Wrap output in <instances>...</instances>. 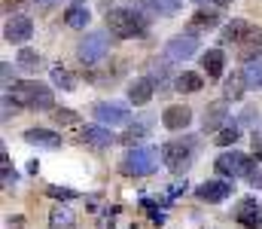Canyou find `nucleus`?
<instances>
[{"label":"nucleus","mask_w":262,"mask_h":229,"mask_svg":"<svg viewBox=\"0 0 262 229\" xmlns=\"http://www.w3.org/2000/svg\"><path fill=\"white\" fill-rule=\"evenodd\" d=\"M107 28L113 37H122V40H131V37H143L149 31V22L140 9L134 6H119V9H107Z\"/></svg>","instance_id":"1"},{"label":"nucleus","mask_w":262,"mask_h":229,"mask_svg":"<svg viewBox=\"0 0 262 229\" xmlns=\"http://www.w3.org/2000/svg\"><path fill=\"white\" fill-rule=\"evenodd\" d=\"M9 98L18 101L28 110H52V92H49L46 82H37V79H18V82H12Z\"/></svg>","instance_id":"2"},{"label":"nucleus","mask_w":262,"mask_h":229,"mask_svg":"<svg viewBox=\"0 0 262 229\" xmlns=\"http://www.w3.org/2000/svg\"><path fill=\"white\" fill-rule=\"evenodd\" d=\"M107 52H110V34L107 31H92L76 46V55L82 65H98L101 58H107Z\"/></svg>","instance_id":"3"},{"label":"nucleus","mask_w":262,"mask_h":229,"mask_svg":"<svg viewBox=\"0 0 262 229\" xmlns=\"http://www.w3.org/2000/svg\"><path fill=\"white\" fill-rule=\"evenodd\" d=\"M159 168V153L152 147H131L125 162H122V171L125 174H137V177H146Z\"/></svg>","instance_id":"4"},{"label":"nucleus","mask_w":262,"mask_h":229,"mask_svg":"<svg viewBox=\"0 0 262 229\" xmlns=\"http://www.w3.org/2000/svg\"><path fill=\"white\" fill-rule=\"evenodd\" d=\"M216 174H223L226 180L229 177H235V174H241V177H253L256 174V162L250 159V156H244V153H223L220 159H216Z\"/></svg>","instance_id":"5"},{"label":"nucleus","mask_w":262,"mask_h":229,"mask_svg":"<svg viewBox=\"0 0 262 229\" xmlns=\"http://www.w3.org/2000/svg\"><path fill=\"white\" fill-rule=\"evenodd\" d=\"M192 147H195V141H171V144L162 147V162L174 174H183L192 162Z\"/></svg>","instance_id":"6"},{"label":"nucleus","mask_w":262,"mask_h":229,"mask_svg":"<svg viewBox=\"0 0 262 229\" xmlns=\"http://www.w3.org/2000/svg\"><path fill=\"white\" fill-rule=\"evenodd\" d=\"M229 196H232V183H229L226 177H220V180H204V183L195 186V199L207 202V205H220V202H226Z\"/></svg>","instance_id":"7"},{"label":"nucleus","mask_w":262,"mask_h":229,"mask_svg":"<svg viewBox=\"0 0 262 229\" xmlns=\"http://www.w3.org/2000/svg\"><path fill=\"white\" fill-rule=\"evenodd\" d=\"M195 52H198V40L192 34H180V37H171V40L165 43L168 61H186V58H192Z\"/></svg>","instance_id":"8"},{"label":"nucleus","mask_w":262,"mask_h":229,"mask_svg":"<svg viewBox=\"0 0 262 229\" xmlns=\"http://www.w3.org/2000/svg\"><path fill=\"white\" fill-rule=\"evenodd\" d=\"M128 116H131V110L125 104H113V101L95 104V119H98V126H125Z\"/></svg>","instance_id":"9"},{"label":"nucleus","mask_w":262,"mask_h":229,"mask_svg":"<svg viewBox=\"0 0 262 229\" xmlns=\"http://www.w3.org/2000/svg\"><path fill=\"white\" fill-rule=\"evenodd\" d=\"M31 34H34V22H31L28 15H15V18H9L6 28H3V37H6L9 43H28Z\"/></svg>","instance_id":"10"},{"label":"nucleus","mask_w":262,"mask_h":229,"mask_svg":"<svg viewBox=\"0 0 262 229\" xmlns=\"http://www.w3.org/2000/svg\"><path fill=\"white\" fill-rule=\"evenodd\" d=\"M189 122H192V110H189L186 104H171V107H165V113H162V126L171 129V132H180V129H186Z\"/></svg>","instance_id":"11"},{"label":"nucleus","mask_w":262,"mask_h":229,"mask_svg":"<svg viewBox=\"0 0 262 229\" xmlns=\"http://www.w3.org/2000/svg\"><path fill=\"white\" fill-rule=\"evenodd\" d=\"M235 220L247 229H262V208L256 205V199H244L235 211Z\"/></svg>","instance_id":"12"},{"label":"nucleus","mask_w":262,"mask_h":229,"mask_svg":"<svg viewBox=\"0 0 262 229\" xmlns=\"http://www.w3.org/2000/svg\"><path fill=\"white\" fill-rule=\"evenodd\" d=\"M238 49H241V58L244 61H250V58H256L262 49V28H253V25H247V31L241 34V40H238Z\"/></svg>","instance_id":"13"},{"label":"nucleus","mask_w":262,"mask_h":229,"mask_svg":"<svg viewBox=\"0 0 262 229\" xmlns=\"http://www.w3.org/2000/svg\"><path fill=\"white\" fill-rule=\"evenodd\" d=\"M25 141L34 144V147H46V150L61 147V135L52 132V129H28V132H25Z\"/></svg>","instance_id":"14"},{"label":"nucleus","mask_w":262,"mask_h":229,"mask_svg":"<svg viewBox=\"0 0 262 229\" xmlns=\"http://www.w3.org/2000/svg\"><path fill=\"white\" fill-rule=\"evenodd\" d=\"M79 138L85 144H92V147H110L116 141V135L107 126H85V129H79Z\"/></svg>","instance_id":"15"},{"label":"nucleus","mask_w":262,"mask_h":229,"mask_svg":"<svg viewBox=\"0 0 262 229\" xmlns=\"http://www.w3.org/2000/svg\"><path fill=\"white\" fill-rule=\"evenodd\" d=\"M201 68H204L207 79H220L223 76V68H226V52L223 49H207L201 55Z\"/></svg>","instance_id":"16"},{"label":"nucleus","mask_w":262,"mask_h":229,"mask_svg":"<svg viewBox=\"0 0 262 229\" xmlns=\"http://www.w3.org/2000/svg\"><path fill=\"white\" fill-rule=\"evenodd\" d=\"M152 89H156V86H152V79H149V76L134 79V82L128 86V101H131V104H137V107H140V104H146V101L152 98Z\"/></svg>","instance_id":"17"},{"label":"nucleus","mask_w":262,"mask_h":229,"mask_svg":"<svg viewBox=\"0 0 262 229\" xmlns=\"http://www.w3.org/2000/svg\"><path fill=\"white\" fill-rule=\"evenodd\" d=\"M226 113H229L226 101H216V104L204 113V132H220V126H229V122H226Z\"/></svg>","instance_id":"18"},{"label":"nucleus","mask_w":262,"mask_h":229,"mask_svg":"<svg viewBox=\"0 0 262 229\" xmlns=\"http://www.w3.org/2000/svg\"><path fill=\"white\" fill-rule=\"evenodd\" d=\"M244 82H247V89H262V55L256 58H250V61H244Z\"/></svg>","instance_id":"19"},{"label":"nucleus","mask_w":262,"mask_h":229,"mask_svg":"<svg viewBox=\"0 0 262 229\" xmlns=\"http://www.w3.org/2000/svg\"><path fill=\"white\" fill-rule=\"evenodd\" d=\"M64 22L70 28H89V22H92V12L85 9V6H79V3H73V6H67L64 12Z\"/></svg>","instance_id":"20"},{"label":"nucleus","mask_w":262,"mask_h":229,"mask_svg":"<svg viewBox=\"0 0 262 229\" xmlns=\"http://www.w3.org/2000/svg\"><path fill=\"white\" fill-rule=\"evenodd\" d=\"M73 211L67 208V205H55L52 208V214H49V223H52V229H73Z\"/></svg>","instance_id":"21"},{"label":"nucleus","mask_w":262,"mask_h":229,"mask_svg":"<svg viewBox=\"0 0 262 229\" xmlns=\"http://www.w3.org/2000/svg\"><path fill=\"white\" fill-rule=\"evenodd\" d=\"M140 3L156 15H177L180 12V0H140Z\"/></svg>","instance_id":"22"},{"label":"nucleus","mask_w":262,"mask_h":229,"mask_svg":"<svg viewBox=\"0 0 262 229\" xmlns=\"http://www.w3.org/2000/svg\"><path fill=\"white\" fill-rule=\"evenodd\" d=\"M174 86H177V92H198L204 86V76L195 74V71H183V74L174 79Z\"/></svg>","instance_id":"23"},{"label":"nucleus","mask_w":262,"mask_h":229,"mask_svg":"<svg viewBox=\"0 0 262 229\" xmlns=\"http://www.w3.org/2000/svg\"><path fill=\"white\" fill-rule=\"evenodd\" d=\"M213 25H216V12H207V9H201L195 18L189 22V34L195 37L198 31H207V28H213Z\"/></svg>","instance_id":"24"},{"label":"nucleus","mask_w":262,"mask_h":229,"mask_svg":"<svg viewBox=\"0 0 262 229\" xmlns=\"http://www.w3.org/2000/svg\"><path fill=\"white\" fill-rule=\"evenodd\" d=\"M238 138H241V129H238V126H226V129L216 132L213 141H216V147H229V144H235Z\"/></svg>","instance_id":"25"},{"label":"nucleus","mask_w":262,"mask_h":229,"mask_svg":"<svg viewBox=\"0 0 262 229\" xmlns=\"http://www.w3.org/2000/svg\"><path fill=\"white\" fill-rule=\"evenodd\" d=\"M18 65H21L25 71H37V68L43 65V58H40V52H34V49H21V52H18Z\"/></svg>","instance_id":"26"},{"label":"nucleus","mask_w":262,"mask_h":229,"mask_svg":"<svg viewBox=\"0 0 262 229\" xmlns=\"http://www.w3.org/2000/svg\"><path fill=\"white\" fill-rule=\"evenodd\" d=\"M244 31H247V22H244V18H235V22H229V25H226L223 37H226V40H232V43H238Z\"/></svg>","instance_id":"27"},{"label":"nucleus","mask_w":262,"mask_h":229,"mask_svg":"<svg viewBox=\"0 0 262 229\" xmlns=\"http://www.w3.org/2000/svg\"><path fill=\"white\" fill-rule=\"evenodd\" d=\"M244 89H247L244 76H232V79L226 82V98H229V101H238V98L244 95Z\"/></svg>","instance_id":"28"},{"label":"nucleus","mask_w":262,"mask_h":229,"mask_svg":"<svg viewBox=\"0 0 262 229\" xmlns=\"http://www.w3.org/2000/svg\"><path fill=\"white\" fill-rule=\"evenodd\" d=\"M52 82H55L58 89H64V92L73 89V79H70V74H67L61 65H55V68H52Z\"/></svg>","instance_id":"29"},{"label":"nucleus","mask_w":262,"mask_h":229,"mask_svg":"<svg viewBox=\"0 0 262 229\" xmlns=\"http://www.w3.org/2000/svg\"><path fill=\"white\" fill-rule=\"evenodd\" d=\"M52 119H55L58 126H61V122H64V126H76V122H79V116H76L73 110H64V107H58V110H52Z\"/></svg>","instance_id":"30"},{"label":"nucleus","mask_w":262,"mask_h":229,"mask_svg":"<svg viewBox=\"0 0 262 229\" xmlns=\"http://www.w3.org/2000/svg\"><path fill=\"white\" fill-rule=\"evenodd\" d=\"M46 193H49L52 199H58V202H70V199H76V193H73V190H64V186H46Z\"/></svg>","instance_id":"31"},{"label":"nucleus","mask_w":262,"mask_h":229,"mask_svg":"<svg viewBox=\"0 0 262 229\" xmlns=\"http://www.w3.org/2000/svg\"><path fill=\"white\" fill-rule=\"evenodd\" d=\"M143 135H146V129H128V132L122 135V144H128V147H134V144H137V141H140Z\"/></svg>","instance_id":"32"},{"label":"nucleus","mask_w":262,"mask_h":229,"mask_svg":"<svg viewBox=\"0 0 262 229\" xmlns=\"http://www.w3.org/2000/svg\"><path fill=\"white\" fill-rule=\"evenodd\" d=\"M250 186H253V190H262V171H256V174L250 177Z\"/></svg>","instance_id":"33"},{"label":"nucleus","mask_w":262,"mask_h":229,"mask_svg":"<svg viewBox=\"0 0 262 229\" xmlns=\"http://www.w3.org/2000/svg\"><path fill=\"white\" fill-rule=\"evenodd\" d=\"M253 150H256V159H262V138L253 135Z\"/></svg>","instance_id":"34"},{"label":"nucleus","mask_w":262,"mask_h":229,"mask_svg":"<svg viewBox=\"0 0 262 229\" xmlns=\"http://www.w3.org/2000/svg\"><path fill=\"white\" fill-rule=\"evenodd\" d=\"M0 71H3V82H9V79H12V68H9V65H3Z\"/></svg>","instance_id":"35"},{"label":"nucleus","mask_w":262,"mask_h":229,"mask_svg":"<svg viewBox=\"0 0 262 229\" xmlns=\"http://www.w3.org/2000/svg\"><path fill=\"white\" fill-rule=\"evenodd\" d=\"M21 0H6V9H12V6H18Z\"/></svg>","instance_id":"36"},{"label":"nucleus","mask_w":262,"mask_h":229,"mask_svg":"<svg viewBox=\"0 0 262 229\" xmlns=\"http://www.w3.org/2000/svg\"><path fill=\"white\" fill-rule=\"evenodd\" d=\"M37 3H40V6H52L55 0H37Z\"/></svg>","instance_id":"37"},{"label":"nucleus","mask_w":262,"mask_h":229,"mask_svg":"<svg viewBox=\"0 0 262 229\" xmlns=\"http://www.w3.org/2000/svg\"><path fill=\"white\" fill-rule=\"evenodd\" d=\"M229 3H232V0H216V6H229Z\"/></svg>","instance_id":"38"},{"label":"nucleus","mask_w":262,"mask_h":229,"mask_svg":"<svg viewBox=\"0 0 262 229\" xmlns=\"http://www.w3.org/2000/svg\"><path fill=\"white\" fill-rule=\"evenodd\" d=\"M195 3H201V6H204V3H216V0H195Z\"/></svg>","instance_id":"39"}]
</instances>
